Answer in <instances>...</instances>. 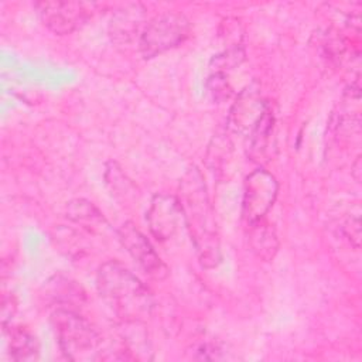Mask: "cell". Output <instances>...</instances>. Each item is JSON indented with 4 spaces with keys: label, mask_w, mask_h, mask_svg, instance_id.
I'll list each match as a JSON object with an SVG mask.
<instances>
[{
    "label": "cell",
    "mask_w": 362,
    "mask_h": 362,
    "mask_svg": "<svg viewBox=\"0 0 362 362\" xmlns=\"http://www.w3.org/2000/svg\"><path fill=\"white\" fill-rule=\"evenodd\" d=\"M279 184L272 173L263 168L252 171L245 180L242 215L246 223L266 218L273 206Z\"/></svg>",
    "instance_id": "obj_5"
},
{
    "label": "cell",
    "mask_w": 362,
    "mask_h": 362,
    "mask_svg": "<svg viewBox=\"0 0 362 362\" xmlns=\"http://www.w3.org/2000/svg\"><path fill=\"white\" fill-rule=\"evenodd\" d=\"M8 349L13 361H34L40 354L37 337L24 327H13L8 332Z\"/></svg>",
    "instance_id": "obj_11"
},
{
    "label": "cell",
    "mask_w": 362,
    "mask_h": 362,
    "mask_svg": "<svg viewBox=\"0 0 362 362\" xmlns=\"http://www.w3.org/2000/svg\"><path fill=\"white\" fill-rule=\"evenodd\" d=\"M146 219L151 235L157 240H170L177 235L181 223H184V215L178 198L168 194L154 195Z\"/></svg>",
    "instance_id": "obj_8"
},
{
    "label": "cell",
    "mask_w": 362,
    "mask_h": 362,
    "mask_svg": "<svg viewBox=\"0 0 362 362\" xmlns=\"http://www.w3.org/2000/svg\"><path fill=\"white\" fill-rule=\"evenodd\" d=\"M37 13L42 24L54 34H71L86 23L95 4L83 1H38Z\"/></svg>",
    "instance_id": "obj_6"
},
{
    "label": "cell",
    "mask_w": 362,
    "mask_h": 362,
    "mask_svg": "<svg viewBox=\"0 0 362 362\" xmlns=\"http://www.w3.org/2000/svg\"><path fill=\"white\" fill-rule=\"evenodd\" d=\"M66 216L89 230L102 229V225L106 223L99 209L86 199L71 201L66 206Z\"/></svg>",
    "instance_id": "obj_12"
},
{
    "label": "cell",
    "mask_w": 362,
    "mask_h": 362,
    "mask_svg": "<svg viewBox=\"0 0 362 362\" xmlns=\"http://www.w3.org/2000/svg\"><path fill=\"white\" fill-rule=\"evenodd\" d=\"M69 286H71L69 283H65V284H64V288H62V290H59V293H65V290H66ZM68 293H69V294H74V296H71V297H75V298H81V297L83 296V293H81V290H79V288L68 290ZM59 297H62V298H64V301H66V303H69V301H71V298H69L68 296H65V294H59V296H58V298H59Z\"/></svg>",
    "instance_id": "obj_13"
},
{
    "label": "cell",
    "mask_w": 362,
    "mask_h": 362,
    "mask_svg": "<svg viewBox=\"0 0 362 362\" xmlns=\"http://www.w3.org/2000/svg\"><path fill=\"white\" fill-rule=\"evenodd\" d=\"M96 287L106 305L124 322L150 317L154 298L148 287L117 262L103 263L96 273Z\"/></svg>",
    "instance_id": "obj_2"
},
{
    "label": "cell",
    "mask_w": 362,
    "mask_h": 362,
    "mask_svg": "<svg viewBox=\"0 0 362 362\" xmlns=\"http://www.w3.org/2000/svg\"><path fill=\"white\" fill-rule=\"evenodd\" d=\"M267 107L257 90L246 88L239 93L230 109L232 124L239 132L250 133Z\"/></svg>",
    "instance_id": "obj_9"
},
{
    "label": "cell",
    "mask_w": 362,
    "mask_h": 362,
    "mask_svg": "<svg viewBox=\"0 0 362 362\" xmlns=\"http://www.w3.org/2000/svg\"><path fill=\"white\" fill-rule=\"evenodd\" d=\"M189 35V21L180 13H163L147 21L139 37V48L153 58L181 45Z\"/></svg>",
    "instance_id": "obj_4"
},
{
    "label": "cell",
    "mask_w": 362,
    "mask_h": 362,
    "mask_svg": "<svg viewBox=\"0 0 362 362\" xmlns=\"http://www.w3.org/2000/svg\"><path fill=\"white\" fill-rule=\"evenodd\" d=\"M177 198L199 264L205 269L216 267L222 259L219 232L205 180L195 165L182 175Z\"/></svg>",
    "instance_id": "obj_1"
},
{
    "label": "cell",
    "mask_w": 362,
    "mask_h": 362,
    "mask_svg": "<svg viewBox=\"0 0 362 362\" xmlns=\"http://www.w3.org/2000/svg\"><path fill=\"white\" fill-rule=\"evenodd\" d=\"M246 226L250 250L260 260L270 262L279 250V239L273 225L267 222L266 218H262L259 221L246 223Z\"/></svg>",
    "instance_id": "obj_10"
},
{
    "label": "cell",
    "mask_w": 362,
    "mask_h": 362,
    "mask_svg": "<svg viewBox=\"0 0 362 362\" xmlns=\"http://www.w3.org/2000/svg\"><path fill=\"white\" fill-rule=\"evenodd\" d=\"M119 240L139 267L154 280H164L168 269L154 250L150 240L132 223L124 222L117 230Z\"/></svg>",
    "instance_id": "obj_7"
},
{
    "label": "cell",
    "mask_w": 362,
    "mask_h": 362,
    "mask_svg": "<svg viewBox=\"0 0 362 362\" xmlns=\"http://www.w3.org/2000/svg\"><path fill=\"white\" fill-rule=\"evenodd\" d=\"M51 325L59 349L68 359L98 358L102 338L86 318L72 310L58 308L51 314Z\"/></svg>",
    "instance_id": "obj_3"
}]
</instances>
